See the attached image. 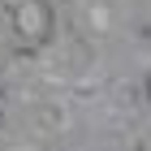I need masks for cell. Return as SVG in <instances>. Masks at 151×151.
Returning a JSON list of instances; mask_svg holds the SVG:
<instances>
[{"instance_id": "6da1fadb", "label": "cell", "mask_w": 151, "mask_h": 151, "mask_svg": "<svg viewBox=\"0 0 151 151\" xmlns=\"http://www.w3.org/2000/svg\"><path fill=\"white\" fill-rule=\"evenodd\" d=\"M91 22L99 26V30H108V9H104V4H95V9H91Z\"/></svg>"}]
</instances>
